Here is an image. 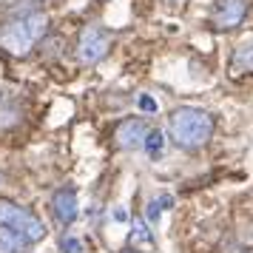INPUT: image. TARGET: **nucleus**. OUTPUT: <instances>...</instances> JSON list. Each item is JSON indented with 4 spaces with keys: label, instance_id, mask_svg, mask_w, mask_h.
<instances>
[{
    "label": "nucleus",
    "instance_id": "nucleus-1",
    "mask_svg": "<svg viewBox=\"0 0 253 253\" xmlns=\"http://www.w3.org/2000/svg\"><path fill=\"white\" fill-rule=\"evenodd\" d=\"M168 137L176 148L182 151H196L208 145V139L213 137V117L194 108V105H182L176 108L168 120Z\"/></svg>",
    "mask_w": 253,
    "mask_h": 253
},
{
    "label": "nucleus",
    "instance_id": "nucleus-2",
    "mask_svg": "<svg viewBox=\"0 0 253 253\" xmlns=\"http://www.w3.org/2000/svg\"><path fill=\"white\" fill-rule=\"evenodd\" d=\"M46 26H48V17L43 12H32V14H23L3 29L0 35V46L12 54H29L32 46H35L40 37L46 35Z\"/></svg>",
    "mask_w": 253,
    "mask_h": 253
},
{
    "label": "nucleus",
    "instance_id": "nucleus-3",
    "mask_svg": "<svg viewBox=\"0 0 253 253\" xmlns=\"http://www.w3.org/2000/svg\"><path fill=\"white\" fill-rule=\"evenodd\" d=\"M0 225L17 230V233H23L29 242H40L43 236H46V225H43L32 211L14 205V202H9V199H0Z\"/></svg>",
    "mask_w": 253,
    "mask_h": 253
},
{
    "label": "nucleus",
    "instance_id": "nucleus-4",
    "mask_svg": "<svg viewBox=\"0 0 253 253\" xmlns=\"http://www.w3.org/2000/svg\"><path fill=\"white\" fill-rule=\"evenodd\" d=\"M108 48H111V35L100 26H85L80 35V43H77V60L85 66L100 63L108 54Z\"/></svg>",
    "mask_w": 253,
    "mask_h": 253
},
{
    "label": "nucleus",
    "instance_id": "nucleus-5",
    "mask_svg": "<svg viewBox=\"0 0 253 253\" xmlns=\"http://www.w3.org/2000/svg\"><path fill=\"white\" fill-rule=\"evenodd\" d=\"M248 17V0H216L213 6V26L228 32V29H236Z\"/></svg>",
    "mask_w": 253,
    "mask_h": 253
},
{
    "label": "nucleus",
    "instance_id": "nucleus-6",
    "mask_svg": "<svg viewBox=\"0 0 253 253\" xmlns=\"http://www.w3.org/2000/svg\"><path fill=\"white\" fill-rule=\"evenodd\" d=\"M151 128L145 120H126L123 126L117 128V145L123 151H134V148H142L145 145V139H148Z\"/></svg>",
    "mask_w": 253,
    "mask_h": 253
},
{
    "label": "nucleus",
    "instance_id": "nucleus-7",
    "mask_svg": "<svg viewBox=\"0 0 253 253\" xmlns=\"http://www.w3.org/2000/svg\"><path fill=\"white\" fill-rule=\"evenodd\" d=\"M51 211H54V216L63 222V225H71L77 213H80V208H77V194L71 191V188H60L57 194L51 196Z\"/></svg>",
    "mask_w": 253,
    "mask_h": 253
},
{
    "label": "nucleus",
    "instance_id": "nucleus-8",
    "mask_svg": "<svg viewBox=\"0 0 253 253\" xmlns=\"http://www.w3.org/2000/svg\"><path fill=\"white\" fill-rule=\"evenodd\" d=\"M29 245H32V242L26 239L23 233L0 225V253H26Z\"/></svg>",
    "mask_w": 253,
    "mask_h": 253
},
{
    "label": "nucleus",
    "instance_id": "nucleus-9",
    "mask_svg": "<svg viewBox=\"0 0 253 253\" xmlns=\"http://www.w3.org/2000/svg\"><path fill=\"white\" fill-rule=\"evenodd\" d=\"M128 242H131L134 248H139V251H145V248H154V239H151V230H148V225H145L142 219H134V225H131V236H128Z\"/></svg>",
    "mask_w": 253,
    "mask_h": 253
},
{
    "label": "nucleus",
    "instance_id": "nucleus-10",
    "mask_svg": "<svg viewBox=\"0 0 253 253\" xmlns=\"http://www.w3.org/2000/svg\"><path fill=\"white\" fill-rule=\"evenodd\" d=\"M233 69L236 71H253V40H245L233 51Z\"/></svg>",
    "mask_w": 253,
    "mask_h": 253
},
{
    "label": "nucleus",
    "instance_id": "nucleus-11",
    "mask_svg": "<svg viewBox=\"0 0 253 253\" xmlns=\"http://www.w3.org/2000/svg\"><path fill=\"white\" fill-rule=\"evenodd\" d=\"M162 142H165V139H162V131H151L148 139H145V151H148L151 157H157L160 148H162Z\"/></svg>",
    "mask_w": 253,
    "mask_h": 253
},
{
    "label": "nucleus",
    "instance_id": "nucleus-12",
    "mask_svg": "<svg viewBox=\"0 0 253 253\" xmlns=\"http://www.w3.org/2000/svg\"><path fill=\"white\" fill-rule=\"evenodd\" d=\"M60 248H63V253H83V242L77 236H66L60 242Z\"/></svg>",
    "mask_w": 253,
    "mask_h": 253
},
{
    "label": "nucleus",
    "instance_id": "nucleus-13",
    "mask_svg": "<svg viewBox=\"0 0 253 253\" xmlns=\"http://www.w3.org/2000/svg\"><path fill=\"white\" fill-rule=\"evenodd\" d=\"M139 108H142V111H148V114H154V111H157V100L148 97V94H142V97H139Z\"/></svg>",
    "mask_w": 253,
    "mask_h": 253
},
{
    "label": "nucleus",
    "instance_id": "nucleus-14",
    "mask_svg": "<svg viewBox=\"0 0 253 253\" xmlns=\"http://www.w3.org/2000/svg\"><path fill=\"white\" fill-rule=\"evenodd\" d=\"M160 213H162V208H160V202L154 199V202H151V205H148V219H151V222H154V219L160 216Z\"/></svg>",
    "mask_w": 253,
    "mask_h": 253
},
{
    "label": "nucleus",
    "instance_id": "nucleus-15",
    "mask_svg": "<svg viewBox=\"0 0 253 253\" xmlns=\"http://www.w3.org/2000/svg\"><path fill=\"white\" fill-rule=\"evenodd\" d=\"M126 219H128L126 208H114V222H126Z\"/></svg>",
    "mask_w": 253,
    "mask_h": 253
},
{
    "label": "nucleus",
    "instance_id": "nucleus-16",
    "mask_svg": "<svg viewBox=\"0 0 253 253\" xmlns=\"http://www.w3.org/2000/svg\"><path fill=\"white\" fill-rule=\"evenodd\" d=\"M173 3H185V0H173Z\"/></svg>",
    "mask_w": 253,
    "mask_h": 253
},
{
    "label": "nucleus",
    "instance_id": "nucleus-17",
    "mask_svg": "<svg viewBox=\"0 0 253 253\" xmlns=\"http://www.w3.org/2000/svg\"><path fill=\"white\" fill-rule=\"evenodd\" d=\"M126 253H128V251H126Z\"/></svg>",
    "mask_w": 253,
    "mask_h": 253
}]
</instances>
